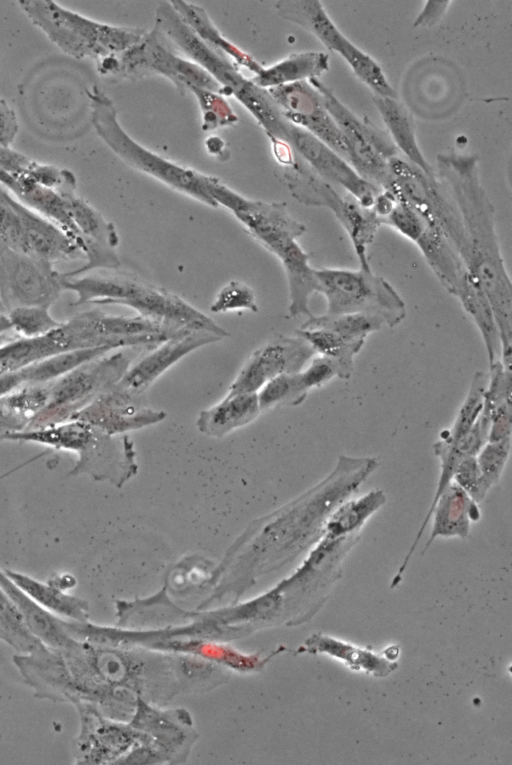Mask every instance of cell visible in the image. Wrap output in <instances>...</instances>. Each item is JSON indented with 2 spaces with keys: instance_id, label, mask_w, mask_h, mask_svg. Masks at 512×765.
<instances>
[{
  "instance_id": "cell-1",
  "label": "cell",
  "mask_w": 512,
  "mask_h": 765,
  "mask_svg": "<svg viewBox=\"0 0 512 765\" xmlns=\"http://www.w3.org/2000/svg\"><path fill=\"white\" fill-rule=\"evenodd\" d=\"M244 227L281 262L288 284L289 307L308 308L319 286L316 268L297 242L305 226L296 221L284 204L249 200L240 196L230 209Z\"/></svg>"
},
{
  "instance_id": "cell-2",
  "label": "cell",
  "mask_w": 512,
  "mask_h": 765,
  "mask_svg": "<svg viewBox=\"0 0 512 765\" xmlns=\"http://www.w3.org/2000/svg\"><path fill=\"white\" fill-rule=\"evenodd\" d=\"M31 23L61 51L75 59L97 61L135 46L143 38L139 30L94 21L52 0L17 2Z\"/></svg>"
},
{
  "instance_id": "cell-3",
  "label": "cell",
  "mask_w": 512,
  "mask_h": 765,
  "mask_svg": "<svg viewBox=\"0 0 512 765\" xmlns=\"http://www.w3.org/2000/svg\"><path fill=\"white\" fill-rule=\"evenodd\" d=\"M87 94L96 133L120 159L179 192L211 207L218 206L211 194L214 178L175 165L145 149L120 126L112 101L101 90L93 87Z\"/></svg>"
},
{
  "instance_id": "cell-4",
  "label": "cell",
  "mask_w": 512,
  "mask_h": 765,
  "mask_svg": "<svg viewBox=\"0 0 512 765\" xmlns=\"http://www.w3.org/2000/svg\"><path fill=\"white\" fill-rule=\"evenodd\" d=\"M316 277L327 314H371L380 317L389 328L399 325L407 315L400 294L371 269L316 268Z\"/></svg>"
},
{
  "instance_id": "cell-5",
  "label": "cell",
  "mask_w": 512,
  "mask_h": 765,
  "mask_svg": "<svg viewBox=\"0 0 512 765\" xmlns=\"http://www.w3.org/2000/svg\"><path fill=\"white\" fill-rule=\"evenodd\" d=\"M132 364L124 351L104 354L49 382L46 406L23 429H38L71 419L111 389Z\"/></svg>"
},
{
  "instance_id": "cell-6",
  "label": "cell",
  "mask_w": 512,
  "mask_h": 765,
  "mask_svg": "<svg viewBox=\"0 0 512 765\" xmlns=\"http://www.w3.org/2000/svg\"><path fill=\"white\" fill-rule=\"evenodd\" d=\"M309 82L322 95L326 110L344 135L349 164L363 178L384 189L391 177L389 161L397 154L395 145L385 133L356 117L317 78Z\"/></svg>"
},
{
  "instance_id": "cell-7",
  "label": "cell",
  "mask_w": 512,
  "mask_h": 765,
  "mask_svg": "<svg viewBox=\"0 0 512 765\" xmlns=\"http://www.w3.org/2000/svg\"><path fill=\"white\" fill-rule=\"evenodd\" d=\"M277 9L281 16L314 34L329 50L337 52L358 78L377 96L396 98L382 68L368 54L350 42L336 27L316 0L280 1Z\"/></svg>"
},
{
  "instance_id": "cell-8",
  "label": "cell",
  "mask_w": 512,
  "mask_h": 765,
  "mask_svg": "<svg viewBox=\"0 0 512 765\" xmlns=\"http://www.w3.org/2000/svg\"><path fill=\"white\" fill-rule=\"evenodd\" d=\"M64 291L54 265L0 242V297L8 311L19 306L51 307Z\"/></svg>"
},
{
  "instance_id": "cell-9",
  "label": "cell",
  "mask_w": 512,
  "mask_h": 765,
  "mask_svg": "<svg viewBox=\"0 0 512 765\" xmlns=\"http://www.w3.org/2000/svg\"><path fill=\"white\" fill-rule=\"evenodd\" d=\"M221 339V336L208 331H181L132 362L112 388L131 402L143 403L146 391L170 367L192 351Z\"/></svg>"
},
{
  "instance_id": "cell-10",
  "label": "cell",
  "mask_w": 512,
  "mask_h": 765,
  "mask_svg": "<svg viewBox=\"0 0 512 765\" xmlns=\"http://www.w3.org/2000/svg\"><path fill=\"white\" fill-rule=\"evenodd\" d=\"M480 518V504L475 502L457 484L451 482L437 500L429 506L411 547L391 581L390 589L395 588L401 583L403 574L409 566L416 547L429 523H431V531L422 553L438 538L466 539L470 535L472 524L478 522Z\"/></svg>"
},
{
  "instance_id": "cell-11",
  "label": "cell",
  "mask_w": 512,
  "mask_h": 765,
  "mask_svg": "<svg viewBox=\"0 0 512 765\" xmlns=\"http://www.w3.org/2000/svg\"><path fill=\"white\" fill-rule=\"evenodd\" d=\"M268 94L290 123L299 126L349 163V151L340 128L326 110L320 92L307 81L270 88Z\"/></svg>"
},
{
  "instance_id": "cell-12",
  "label": "cell",
  "mask_w": 512,
  "mask_h": 765,
  "mask_svg": "<svg viewBox=\"0 0 512 765\" xmlns=\"http://www.w3.org/2000/svg\"><path fill=\"white\" fill-rule=\"evenodd\" d=\"M157 28L172 45L179 48L206 71L223 89L241 99L254 86L246 80L224 55L208 46L182 20L170 2H162L157 9Z\"/></svg>"
},
{
  "instance_id": "cell-13",
  "label": "cell",
  "mask_w": 512,
  "mask_h": 765,
  "mask_svg": "<svg viewBox=\"0 0 512 765\" xmlns=\"http://www.w3.org/2000/svg\"><path fill=\"white\" fill-rule=\"evenodd\" d=\"M282 140L290 144L319 175L340 185L363 208L373 209L376 198L383 189L363 178L325 143L289 121H286Z\"/></svg>"
},
{
  "instance_id": "cell-14",
  "label": "cell",
  "mask_w": 512,
  "mask_h": 765,
  "mask_svg": "<svg viewBox=\"0 0 512 765\" xmlns=\"http://www.w3.org/2000/svg\"><path fill=\"white\" fill-rule=\"evenodd\" d=\"M315 356L298 335H279L257 348L246 360L227 394L257 393L273 378L303 369Z\"/></svg>"
},
{
  "instance_id": "cell-15",
  "label": "cell",
  "mask_w": 512,
  "mask_h": 765,
  "mask_svg": "<svg viewBox=\"0 0 512 765\" xmlns=\"http://www.w3.org/2000/svg\"><path fill=\"white\" fill-rule=\"evenodd\" d=\"M119 67L126 71L146 68L186 84L193 90L217 91L220 85L200 66L173 54L154 33L143 36L135 46L122 54Z\"/></svg>"
},
{
  "instance_id": "cell-16",
  "label": "cell",
  "mask_w": 512,
  "mask_h": 765,
  "mask_svg": "<svg viewBox=\"0 0 512 765\" xmlns=\"http://www.w3.org/2000/svg\"><path fill=\"white\" fill-rule=\"evenodd\" d=\"M165 417L164 411L131 402L111 388L71 419L85 421L110 435H122L161 422Z\"/></svg>"
},
{
  "instance_id": "cell-17",
  "label": "cell",
  "mask_w": 512,
  "mask_h": 765,
  "mask_svg": "<svg viewBox=\"0 0 512 765\" xmlns=\"http://www.w3.org/2000/svg\"><path fill=\"white\" fill-rule=\"evenodd\" d=\"M26 254L52 265L83 258L78 244L56 224L17 200Z\"/></svg>"
},
{
  "instance_id": "cell-18",
  "label": "cell",
  "mask_w": 512,
  "mask_h": 765,
  "mask_svg": "<svg viewBox=\"0 0 512 765\" xmlns=\"http://www.w3.org/2000/svg\"><path fill=\"white\" fill-rule=\"evenodd\" d=\"M76 337L67 321L38 337L8 341L0 345V375L11 373L54 355L79 350Z\"/></svg>"
},
{
  "instance_id": "cell-19",
  "label": "cell",
  "mask_w": 512,
  "mask_h": 765,
  "mask_svg": "<svg viewBox=\"0 0 512 765\" xmlns=\"http://www.w3.org/2000/svg\"><path fill=\"white\" fill-rule=\"evenodd\" d=\"M305 652L333 658L352 671L364 673L373 678H386L398 668L397 660L390 658L386 651L375 652L326 633H314L305 642Z\"/></svg>"
},
{
  "instance_id": "cell-20",
  "label": "cell",
  "mask_w": 512,
  "mask_h": 765,
  "mask_svg": "<svg viewBox=\"0 0 512 765\" xmlns=\"http://www.w3.org/2000/svg\"><path fill=\"white\" fill-rule=\"evenodd\" d=\"M260 412L257 393L226 394L218 403L200 412L196 426L206 436L221 438L254 421Z\"/></svg>"
},
{
  "instance_id": "cell-21",
  "label": "cell",
  "mask_w": 512,
  "mask_h": 765,
  "mask_svg": "<svg viewBox=\"0 0 512 765\" xmlns=\"http://www.w3.org/2000/svg\"><path fill=\"white\" fill-rule=\"evenodd\" d=\"M0 585L15 602L30 632L46 647L63 649L75 639L65 630L60 618L30 598L0 570Z\"/></svg>"
},
{
  "instance_id": "cell-22",
  "label": "cell",
  "mask_w": 512,
  "mask_h": 765,
  "mask_svg": "<svg viewBox=\"0 0 512 765\" xmlns=\"http://www.w3.org/2000/svg\"><path fill=\"white\" fill-rule=\"evenodd\" d=\"M475 324L489 364L499 359L501 341L492 306L476 279L466 269L453 295Z\"/></svg>"
},
{
  "instance_id": "cell-23",
  "label": "cell",
  "mask_w": 512,
  "mask_h": 765,
  "mask_svg": "<svg viewBox=\"0 0 512 765\" xmlns=\"http://www.w3.org/2000/svg\"><path fill=\"white\" fill-rule=\"evenodd\" d=\"M382 489H372L343 501L328 518L323 535L343 537L361 534L366 523L385 505Z\"/></svg>"
},
{
  "instance_id": "cell-24",
  "label": "cell",
  "mask_w": 512,
  "mask_h": 765,
  "mask_svg": "<svg viewBox=\"0 0 512 765\" xmlns=\"http://www.w3.org/2000/svg\"><path fill=\"white\" fill-rule=\"evenodd\" d=\"M6 576L30 598L54 615L72 621L86 618V605L52 582H41L26 574L4 570Z\"/></svg>"
},
{
  "instance_id": "cell-25",
  "label": "cell",
  "mask_w": 512,
  "mask_h": 765,
  "mask_svg": "<svg viewBox=\"0 0 512 765\" xmlns=\"http://www.w3.org/2000/svg\"><path fill=\"white\" fill-rule=\"evenodd\" d=\"M374 103L393 139L396 148L423 173L431 176V168L422 154L416 140L411 118L396 98L375 96Z\"/></svg>"
},
{
  "instance_id": "cell-26",
  "label": "cell",
  "mask_w": 512,
  "mask_h": 765,
  "mask_svg": "<svg viewBox=\"0 0 512 765\" xmlns=\"http://www.w3.org/2000/svg\"><path fill=\"white\" fill-rule=\"evenodd\" d=\"M329 57L322 52L293 54L266 69H261L253 83L258 87H278L306 79H315L329 68Z\"/></svg>"
},
{
  "instance_id": "cell-27",
  "label": "cell",
  "mask_w": 512,
  "mask_h": 765,
  "mask_svg": "<svg viewBox=\"0 0 512 765\" xmlns=\"http://www.w3.org/2000/svg\"><path fill=\"white\" fill-rule=\"evenodd\" d=\"M301 337L319 355L332 360L338 369V378L348 379L353 372L354 358L361 351L365 342L349 341L323 328H302L296 330Z\"/></svg>"
},
{
  "instance_id": "cell-28",
  "label": "cell",
  "mask_w": 512,
  "mask_h": 765,
  "mask_svg": "<svg viewBox=\"0 0 512 765\" xmlns=\"http://www.w3.org/2000/svg\"><path fill=\"white\" fill-rule=\"evenodd\" d=\"M385 322L375 315L365 313L311 315L302 328H323L349 341L365 342L367 337L381 328Z\"/></svg>"
},
{
  "instance_id": "cell-29",
  "label": "cell",
  "mask_w": 512,
  "mask_h": 765,
  "mask_svg": "<svg viewBox=\"0 0 512 765\" xmlns=\"http://www.w3.org/2000/svg\"><path fill=\"white\" fill-rule=\"evenodd\" d=\"M0 640L17 654H29L43 645L28 629L15 602L0 585Z\"/></svg>"
},
{
  "instance_id": "cell-30",
  "label": "cell",
  "mask_w": 512,
  "mask_h": 765,
  "mask_svg": "<svg viewBox=\"0 0 512 765\" xmlns=\"http://www.w3.org/2000/svg\"><path fill=\"white\" fill-rule=\"evenodd\" d=\"M178 15L182 20L202 39L208 46L212 48H219L237 58L238 61H242L250 69L256 73L262 69L251 60L247 55L241 53L229 42L225 41L218 31L214 29L213 24L209 21L204 11L197 6H190L183 1L170 2Z\"/></svg>"
},
{
  "instance_id": "cell-31",
  "label": "cell",
  "mask_w": 512,
  "mask_h": 765,
  "mask_svg": "<svg viewBox=\"0 0 512 765\" xmlns=\"http://www.w3.org/2000/svg\"><path fill=\"white\" fill-rule=\"evenodd\" d=\"M307 395L299 381L298 372L279 375L257 392L261 411L300 405Z\"/></svg>"
},
{
  "instance_id": "cell-32",
  "label": "cell",
  "mask_w": 512,
  "mask_h": 765,
  "mask_svg": "<svg viewBox=\"0 0 512 765\" xmlns=\"http://www.w3.org/2000/svg\"><path fill=\"white\" fill-rule=\"evenodd\" d=\"M44 306H19L8 311L12 330L23 338H33L45 335L61 322L56 320Z\"/></svg>"
},
{
  "instance_id": "cell-33",
  "label": "cell",
  "mask_w": 512,
  "mask_h": 765,
  "mask_svg": "<svg viewBox=\"0 0 512 765\" xmlns=\"http://www.w3.org/2000/svg\"><path fill=\"white\" fill-rule=\"evenodd\" d=\"M512 437L488 440L476 454L483 480L491 490L501 479L510 457Z\"/></svg>"
},
{
  "instance_id": "cell-34",
  "label": "cell",
  "mask_w": 512,
  "mask_h": 765,
  "mask_svg": "<svg viewBox=\"0 0 512 765\" xmlns=\"http://www.w3.org/2000/svg\"><path fill=\"white\" fill-rule=\"evenodd\" d=\"M258 309L254 290L238 280H230L224 285L218 291L210 306V310L213 313L236 310L258 312Z\"/></svg>"
},
{
  "instance_id": "cell-35",
  "label": "cell",
  "mask_w": 512,
  "mask_h": 765,
  "mask_svg": "<svg viewBox=\"0 0 512 765\" xmlns=\"http://www.w3.org/2000/svg\"><path fill=\"white\" fill-rule=\"evenodd\" d=\"M452 482L457 484L478 504L486 498L490 491L483 480L476 455L468 456L459 463Z\"/></svg>"
},
{
  "instance_id": "cell-36",
  "label": "cell",
  "mask_w": 512,
  "mask_h": 765,
  "mask_svg": "<svg viewBox=\"0 0 512 765\" xmlns=\"http://www.w3.org/2000/svg\"><path fill=\"white\" fill-rule=\"evenodd\" d=\"M18 131L19 123L14 110L0 97V145L11 147Z\"/></svg>"
},
{
  "instance_id": "cell-37",
  "label": "cell",
  "mask_w": 512,
  "mask_h": 765,
  "mask_svg": "<svg viewBox=\"0 0 512 765\" xmlns=\"http://www.w3.org/2000/svg\"><path fill=\"white\" fill-rule=\"evenodd\" d=\"M12 330L11 323L8 317V313L0 315V335Z\"/></svg>"
},
{
  "instance_id": "cell-38",
  "label": "cell",
  "mask_w": 512,
  "mask_h": 765,
  "mask_svg": "<svg viewBox=\"0 0 512 765\" xmlns=\"http://www.w3.org/2000/svg\"><path fill=\"white\" fill-rule=\"evenodd\" d=\"M8 313V309L6 305L4 304L3 300L0 297V315H4Z\"/></svg>"
}]
</instances>
